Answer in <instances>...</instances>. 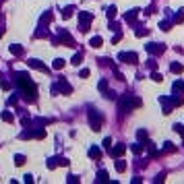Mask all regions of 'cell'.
<instances>
[{
	"label": "cell",
	"mask_w": 184,
	"mask_h": 184,
	"mask_svg": "<svg viewBox=\"0 0 184 184\" xmlns=\"http://www.w3.org/2000/svg\"><path fill=\"white\" fill-rule=\"evenodd\" d=\"M52 66H54L56 70H60V68L64 66V60H62V58H56V60H54V64H52Z\"/></svg>",
	"instance_id": "cell-17"
},
{
	"label": "cell",
	"mask_w": 184,
	"mask_h": 184,
	"mask_svg": "<svg viewBox=\"0 0 184 184\" xmlns=\"http://www.w3.org/2000/svg\"><path fill=\"white\" fill-rule=\"evenodd\" d=\"M132 151H135V153H141V151H143V147H141V143L132 145Z\"/></svg>",
	"instance_id": "cell-29"
},
{
	"label": "cell",
	"mask_w": 184,
	"mask_h": 184,
	"mask_svg": "<svg viewBox=\"0 0 184 184\" xmlns=\"http://www.w3.org/2000/svg\"><path fill=\"white\" fill-rule=\"evenodd\" d=\"M174 21H176V23H182V13L176 15V17H174Z\"/></svg>",
	"instance_id": "cell-34"
},
{
	"label": "cell",
	"mask_w": 184,
	"mask_h": 184,
	"mask_svg": "<svg viewBox=\"0 0 184 184\" xmlns=\"http://www.w3.org/2000/svg\"><path fill=\"white\" fill-rule=\"evenodd\" d=\"M118 60L128 62V64H136V62H139V58H136L135 52H122V54H118Z\"/></svg>",
	"instance_id": "cell-3"
},
{
	"label": "cell",
	"mask_w": 184,
	"mask_h": 184,
	"mask_svg": "<svg viewBox=\"0 0 184 184\" xmlns=\"http://www.w3.org/2000/svg\"><path fill=\"white\" fill-rule=\"evenodd\" d=\"M91 19H93V15L89 13H81V17H79V21H87V23H91Z\"/></svg>",
	"instance_id": "cell-18"
},
{
	"label": "cell",
	"mask_w": 184,
	"mask_h": 184,
	"mask_svg": "<svg viewBox=\"0 0 184 184\" xmlns=\"http://www.w3.org/2000/svg\"><path fill=\"white\" fill-rule=\"evenodd\" d=\"M124 170H126V164H124L122 159H118V161H116V172H120V174H122Z\"/></svg>",
	"instance_id": "cell-15"
},
{
	"label": "cell",
	"mask_w": 184,
	"mask_h": 184,
	"mask_svg": "<svg viewBox=\"0 0 184 184\" xmlns=\"http://www.w3.org/2000/svg\"><path fill=\"white\" fill-rule=\"evenodd\" d=\"M124 151H126V147H124V145H118L116 149H112V151H110V155H112V157H120V155L124 153Z\"/></svg>",
	"instance_id": "cell-8"
},
{
	"label": "cell",
	"mask_w": 184,
	"mask_h": 184,
	"mask_svg": "<svg viewBox=\"0 0 184 184\" xmlns=\"http://www.w3.org/2000/svg\"><path fill=\"white\" fill-rule=\"evenodd\" d=\"M102 122H103V118L97 114L95 110H89V124H91V128L99 130V128H102Z\"/></svg>",
	"instance_id": "cell-2"
},
{
	"label": "cell",
	"mask_w": 184,
	"mask_h": 184,
	"mask_svg": "<svg viewBox=\"0 0 184 184\" xmlns=\"http://www.w3.org/2000/svg\"><path fill=\"white\" fill-rule=\"evenodd\" d=\"M27 64H29L31 68H37V70H41V73H50V68L46 66V64H41V60H35V58H31Z\"/></svg>",
	"instance_id": "cell-4"
},
{
	"label": "cell",
	"mask_w": 184,
	"mask_h": 184,
	"mask_svg": "<svg viewBox=\"0 0 184 184\" xmlns=\"http://www.w3.org/2000/svg\"><path fill=\"white\" fill-rule=\"evenodd\" d=\"M58 89H60L62 93H73V87H70L66 81H60V83H58Z\"/></svg>",
	"instance_id": "cell-7"
},
{
	"label": "cell",
	"mask_w": 184,
	"mask_h": 184,
	"mask_svg": "<svg viewBox=\"0 0 184 184\" xmlns=\"http://www.w3.org/2000/svg\"><path fill=\"white\" fill-rule=\"evenodd\" d=\"M136 136H139V141L147 139V130H139V132H136Z\"/></svg>",
	"instance_id": "cell-23"
},
{
	"label": "cell",
	"mask_w": 184,
	"mask_h": 184,
	"mask_svg": "<svg viewBox=\"0 0 184 184\" xmlns=\"http://www.w3.org/2000/svg\"><path fill=\"white\" fill-rule=\"evenodd\" d=\"M103 180H108V172H106V170L99 172V182H103Z\"/></svg>",
	"instance_id": "cell-26"
},
{
	"label": "cell",
	"mask_w": 184,
	"mask_h": 184,
	"mask_svg": "<svg viewBox=\"0 0 184 184\" xmlns=\"http://www.w3.org/2000/svg\"><path fill=\"white\" fill-rule=\"evenodd\" d=\"M116 13H118L116 6H110V8H108V17H110V19H112V17H116Z\"/></svg>",
	"instance_id": "cell-21"
},
{
	"label": "cell",
	"mask_w": 184,
	"mask_h": 184,
	"mask_svg": "<svg viewBox=\"0 0 184 184\" xmlns=\"http://www.w3.org/2000/svg\"><path fill=\"white\" fill-rule=\"evenodd\" d=\"M139 106H141V99H136V97L124 95L120 99V112H128L130 108H139Z\"/></svg>",
	"instance_id": "cell-1"
},
{
	"label": "cell",
	"mask_w": 184,
	"mask_h": 184,
	"mask_svg": "<svg viewBox=\"0 0 184 184\" xmlns=\"http://www.w3.org/2000/svg\"><path fill=\"white\" fill-rule=\"evenodd\" d=\"M81 77H83V79H87V77H89V68H83V70H81Z\"/></svg>",
	"instance_id": "cell-32"
},
{
	"label": "cell",
	"mask_w": 184,
	"mask_h": 184,
	"mask_svg": "<svg viewBox=\"0 0 184 184\" xmlns=\"http://www.w3.org/2000/svg\"><path fill=\"white\" fill-rule=\"evenodd\" d=\"M89 157H91V159H102V151L97 149V147H91V149H89Z\"/></svg>",
	"instance_id": "cell-9"
},
{
	"label": "cell",
	"mask_w": 184,
	"mask_h": 184,
	"mask_svg": "<svg viewBox=\"0 0 184 184\" xmlns=\"http://www.w3.org/2000/svg\"><path fill=\"white\" fill-rule=\"evenodd\" d=\"M170 70H172V73H176V75H178V73H182V70H184V66H182V64H178V62H174V64H172V66H170Z\"/></svg>",
	"instance_id": "cell-12"
},
{
	"label": "cell",
	"mask_w": 184,
	"mask_h": 184,
	"mask_svg": "<svg viewBox=\"0 0 184 184\" xmlns=\"http://www.w3.org/2000/svg\"><path fill=\"white\" fill-rule=\"evenodd\" d=\"M10 52H13L15 56H23V48H21V46H15V44L10 46Z\"/></svg>",
	"instance_id": "cell-13"
},
{
	"label": "cell",
	"mask_w": 184,
	"mask_h": 184,
	"mask_svg": "<svg viewBox=\"0 0 184 184\" xmlns=\"http://www.w3.org/2000/svg\"><path fill=\"white\" fill-rule=\"evenodd\" d=\"M164 149H165V151H174V149H176V147H174V145H172V143H165V145H164Z\"/></svg>",
	"instance_id": "cell-31"
},
{
	"label": "cell",
	"mask_w": 184,
	"mask_h": 184,
	"mask_svg": "<svg viewBox=\"0 0 184 184\" xmlns=\"http://www.w3.org/2000/svg\"><path fill=\"white\" fill-rule=\"evenodd\" d=\"M136 13H139V8H132V10H128V13L124 15V19L128 21V23H132V21L136 19Z\"/></svg>",
	"instance_id": "cell-10"
},
{
	"label": "cell",
	"mask_w": 184,
	"mask_h": 184,
	"mask_svg": "<svg viewBox=\"0 0 184 184\" xmlns=\"http://www.w3.org/2000/svg\"><path fill=\"white\" fill-rule=\"evenodd\" d=\"M174 130H176L178 135H182V136H184V126H180V124H174Z\"/></svg>",
	"instance_id": "cell-22"
},
{
	"label": "cell",
	"mask_w": 184,
	"mask_h": 184,
	"mask_svg": "<svg viewBox=\"0 0 184 184\" xmlns=\"http://www.w3.org/2000/svg\"><path fill=\"white\" fill-rule=\"evenodd\" d=\"M2 120H4V122H13L15 116L10 114V112H2Z\"/></svg>",
	"instance_id": "cell-16"
},
{
	"label": "cell",
	"mask_w": 184,
	"mask_h": 184,
	"mask_svg": "<svg viewBox=\"0 0 184 184\" xmlns=\"http://www.w3.org/2000/svg\"><path fill=\"white\" fill-rule=\"evenodd\" d=\"M60 41L62 44H68V46H75V41H73V37L66 33V31H60Z\"/></svg>",
	"instance_id": "cell-6"
},
{
	"label": "cell",
	"mask_w": 184,
	"mask_h": 184,
	"mask_svg": "<svg viewBox=\"0 0 184 184\" xmlns=\"http://www.w3.org/2000/svg\"><path fill=\"white\" fill-rule=\"evenodd\" d=\"M149 33V29H139V31H136V37H143V35H147Z\"/></svg>",
	"instance_id": "cell-28"
},
{
	"label": "cell",
	"mask_w": 184,
	"mask_h": 184,
	"mask_svg": "<svg viewBox=\"0 0 184 184\" xmlns=\"http://www.w3.org/2000/svg\"><path fill=\"white\" fill-rule=\"evenodd\" d=\"M15 164L23 165V164H25V155H15Z\"/></svg>",
	"instance_id": "cell-20"
},
{
	"label": "cell",
	"mask_w": 184,
	"mask_h": 184,
	"mask_svg": "<svg viewBox=\"0 0 184 184\" xmlns=\"http://www.w3.org/2000/svg\"><path fill=\"white\" fill-rule=\"evenodd\" d=\"M159 27L164 29V31H170V23H168V21H165V23L161 21V23H159Z\"/></svg>",
	"instance_id": "cell-27"
},
{
	"label": "cell",
	"mask_w": 184,
	"mask_h": 184,
	"mask_svg": "<svg viewBox=\"0 0 184 184\" xmlns=\"http://www.w3.org/2000/svg\"><path fill=\"white\" fill-rule=\"evenodd\" d=\"M2 89H10V83H8V81H2Z\"/></svg>",
	"instance_id": "cell-35"
},
{
	"label": "cell",
	"mask_w": 184,
	"mask_h": 184,
	"mask_svg": "<svg viewBox=\"0 0 184 184\" xmlns=\"http://www.w3.org/2000/svg\"><path fill=\"white\" fill-rule=\"evenodd\" d=\"M122 40V33H120V31H118L116 35H114V37H112V44H118V41Z\"/></svg>",
	"instance_id": "cell-24"
},
{
	"label": "cell",
	"mask_w": 184,
	"mask_h": 184,
	"mask_svg": "<svg viewBox=\"0 0 184 184\" xmlns=\"http://www.w3.org/2000/svg\"><path fill=\"white\" fill-rule=\"evenodd\" d=\"M99 91H108V83L106 81H99Z\"/></svg>",
	"instance_id": "cell-30"
},
{
	"label": "cell",
	"mask_w": 184,
	"mask_h": 184,
	"mask_svg": "<svg viewBox=\"0 0 184 184\" xmlns=\"http://www.w3.org/2000/svg\"><path fill=\"white\" fill-rule=\"evenodd\" d=\"M151 79H153V81H155V83H161V81H164V79H161V75H159V73H153V77H151Z\"/></svg>",
	"instance_id": "cell-25"
},
{
	"label": "cell",
	"mask_w": 184,
	"mask_h": 184,
	"mask_svg": "<svg viewBox=\"0 0 184 184\" xmlns=\"http://www.w3.org/2000/svg\"><path fill=\"white\" fill-rule=\"evenodd\" d=\"M112 145V139H103V147H110Z\"/></svg>",
	"instance_id": "cell-33"
},
{
	"label": "cell",
	"mask_w": 184,
	"mask_h": 184,
	"mask_svg": "<svg viewBox=\"0 0 184 184\" xmlns=\"http://www.w3.org/2000/svg\"><path fill=\"white\" fill-rule=\"evenodd\" d=\"M147 52H151V54H161V52H164V46H159V44H149V46H147Z\"/></svg>",
	"instance_id": "cell-5"
},
{
	"label": "cell",
	"mask_w": 184,
	"mask_h": 184,
	"mask_svg": "<svg viewBox=\"0 0 184 184\" xmlns=\"http://www.w3.org/2000/svg\"><path fill=\"white\" fill-rule=\"evenodd\" d=\"M73 13H75V6H66L64 10H62V17H64V19H68Z\"/></svg>",
	"instance_id": "cell-14"
},
{
	"label": "cell",
	"mask_w": 184,
	"mask_h": 184,
	"mask_svg": "<svg viewBox=\"0 0 184 184\" xmlns=\"http://www.w3.org/2000/svg\"><path fill=\"white\" fill-rule=\"evenodd\" d=\"M89 44H91V48H102L103 40L99 37V35H95V37H91V41H89Z\"/></svg>",
	"instance_id": "cell-11"
},
{
	"label": "cell",
	"mask_w": 184,
	"mask_h": 184,
	"mask_svg": "<svg viewBox=\"0 0 184 184\" xmlns=\"http://www.w3.org/2000/svg\"><path fill=\"white\" fill-rule=\"evenodd\" d=\"M70 62H73V64H77V66H79V64H81V62H83V54H75V56H73V60H70Z\"/></svg>",
	"instance_id": "cell-19"
}]
</instances>
